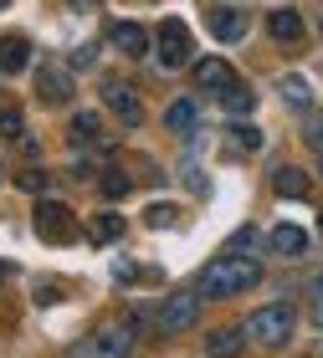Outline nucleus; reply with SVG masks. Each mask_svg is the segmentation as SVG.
<instances>
[{"label": "nucleus", "mask_w": 323, "mask_h": 358, "mask_svg": "<svg viewBox=\"0 0 323 358\" xmlns=\"http://www.w3.org/2000/svg\"><path fill=\"white\" fill-rule=\"evenodd\" d=\"M256 282H262V266H256L252 256H216V262L200 271L195 292L200 297H236V292H252Z\"/></svg>", "instance_id": "nucleus-1"}, {"label": "nucleus", "mask_w": 323, "mask_h": 358, "mask_svg": "<svg viewBox=\"0 0 323 358\" xmlns=\"http://www.w3.org/2000/svg\"><path fill=\"white\" fill-rule=\"evenodd\" d=\"M293 302H267V307H256V313L247 317V338L252 343H262V348H282L287 338H293Z\"/></svg>", "instance_id": "nucleus-2"}, {"label": "nucleus", "mask_w": 323, "mask_h": 358, "mask_svg": "<svg viewBox=\"0 0 323 358\" xmlns=\"http://www.w3.org/2000/svg\"><path fill=\"white\" fill-rule=\"evenodd\" d=\"M154 52H159V67H170V72H180V67H190V62H195V41H190V26L180 21V15L159 21Z\"/></svg>", "instance_id": "nucleus-3"}, {"label": "nucleus", "mask_w": 323, "mask_h": 358, "mask_svg": "<svg viewBox=\"0 0 323 358\" xmlns=\"http://www.w3.org/2000/svg\"><path fill=\"white\" fill-rule=\"evenodd\" d=\"M31 225H36V236L46 241V246H67V241H77V220H72V210H67V205H57V200H41V205H36V215H31Z\"/></svg>", "instance_id": "nucleus-4"}, {"label": "nucleus", "mask_w": 323, "mask_h": 358, "mask_svg": "<svg viewBox=\"0 0 323 358\" xmlns=\"http://www.w3.org/2000/svg\"><path fill=\"white\" fill-rule=\"evenodd\" d=\"M88 343H92V358H128V348H134V322H103Z\"/></svg>", "instance_id": "nucleus-5"}, {"label": "nucleus", "mask_w": 323, "mask_h": 358, "mask_svg": "<svg viewBox=\"0 0 323 358\" xmlns=\"http://www.w3.org/2000/svg\"><path fill=\"white\" fill-rule=\"evenodd\" d=\"M200 317V297H190V292H180V297L165 302V313H159V328L165 333H190Z\"/></svg>", "instance_id": "nucleus-6"}, {"label": "nucleus", "mask_w": 323, "mask_h": 358, "mask_svg": "<svg viewBox=\"0 0 323 358\" xmlns=\"http://www.w3.org/2000/svg\"><path fill=\"white\" fill-rule=\"evenodd\" d=\"M103 103H108V113H118L123 123H139L144 118V103H139V92L128 83H108L103 87Z\"/></svg>", "instance_id": "nucleus-7"}, {"label": "nucleus", "mask_w": 323, "mask_h": 358, "mask_svg": "<svg viewBox=\"0 0 323 358\" xmlns=\"http://www.w3.org/2000/svg\"><path fill=\"white\" fill-rule=\"evenodd\" d=\"M267 251L293 262V256L308 251V231H298V225H272V231H267Z\"/></svg>", "instance_id": "nucleus-8"}, {"label": "nucleus", "mask_w": 323, "mask_h": 358, "mask_svg": "<svg viewBox=\"0 0 323 358\" xmlns=\"http://www.w3.org/2000/svg\"><path fill=\"white\" fill-rule=\"evenodd\" d=\"M108 41L118 46L123 57H149V31H144V26H134V21L108 26Z\"/></svg>", "instance_id": "nucleus-9"}, {"label": "nucleus", "mask_w": 323, "mask_h": 358, "mask_svg": "<svg viewBox=\"0 0 323 358\" xmlns=\"http://www.w3.org/2000/svg\"><path fill=\"white\" fill-rule=\"evenodd\" d=\"M36 92H41V103H67V97H72L67 67H41L36 72Z\"/></svg>", "instance_id": "nucleus-10"}, {"label": "nucleus", "mask_w": 323, "mask_h": 358, "mask_svg": "<svg viewBox=\"0 0 323 358\" xmlns=\"http://www.w3.org/2000/svg\"><path fill=\"white\" fill-rule=\"evenodd\" d=\"M195 87L226 92V87H231V67H226L221 57H200V62H195Z\"/></svg>", "instance_id": "nucleus-11"}, {"label": "nucleus", "mask_w": 323, "mask_h": 358, "mask_svg": "<svg viewBox=\"0 0 323 358\" xmlns=\"http://www.w3.org/2000/svg\"><path fill=\"white\" fill-rule=\"evenodd\" d=\"M267 31H272V41H287V46H293V41H303V15L298 10H267Z\"/></svg>", "instance_id": "nucleus-12"}, {"label": "nucleus", "mask_w": 323, "mask_h": 358, "mask_svg": "<svg viewBox=\"0 0 323 358\" xmlns=\"http://www.w3.org/2000/svg\"><path fill=\"white\" fill-rule=\"evenodd\" d=\"M31 67V41L26 36H0V72H26Z\"/></svg>", "instance_id": "nucleus-13"}, {"label": "nucleus", "mask_w": 323, "mask_h": 358, "mask_svg": "<svg viewBox=\"0 0 323 358\" xmlns=\"http://www.w3.org/2000/svg\"><path fill=\"white\" fill-rule=\"evenodd\" d=\"M241 343H247V328H216L211 338H205V353L211 358H236Z\"/></svg>", "instance_id": "nucleus-14"}, {"label": "nucleus", "mask_w": 323, "mask_h": 358, "mask_svg": "<svg viewBox=\"0 0 323 358\" xmlns=\"http://www.w3.org/2000/svg\"><path fill=\"white\" fill-rule=\"evenodd\" d=\"M277 92H282L287 108H313V83H308V77H298V72H287L277 83Z\"/></svg>", "instance_id": "nucleus-15"}, {"label": "nucleus", "mask_w": 323, "mask_h": 358, "mask_svg": "<svg viewBox=\"0 0 323 358\" xmlns=\"http://www.w3.org/2000/svg\"><path fill=\"white\" fill-rule=\"evenodd\" d=\"M211 31H216V41H241V31H247V15L241 10H211Z\"/></svg>", "instance_id": "nucleus-16"}, {"label": "nucleus", "mask_w": 323, "mask_h": 358, "mask_svg": "<svg viewBox=\"0 0 323 358\" xmlns=\"http://www.w3.org/2000/svg\"><path fill=\"white\" fill-rule=\"evenodd\" d=\"M165 123H170V134H190V128L200 123V108H195V97H180V103H170Z\"/></svg>", "instance_id": "nucleus-17"}, {"label": "nucleus", "mask_w": 323, "mask_h": 358, "mask_svg": "<svg viewBox=\"0 0 323 358\" xmlns=\"http://www.w3.org/2000/svg\"><path fill=\"white\" fill-rule=\"evenodd\" d=\"M226 149H236V154H256V149H262V128H252V123H231V128H226Z\"/></svg>", "instance_id": "nucleus-18"}, {"label": "nucleus", "mask_w": 323, "mask_h": 358, "mask_svg": "<svg viewBox=\"0 0 323 358\" xmlns=\"http://www.w3.org/2000/svg\"><path fill=\"white\" fill-rule=\"evenodd\" d=\"M221 103H226V113H236V118H247V113L256 108V92H247L241 83H231V87L221 92Z\"/></svg>", "instance_id": "nucleus-19"}, {"label": "nucleus", "mask_w": 323, "mask_h": 358, "mask_svg": "<svg viewBox=\"0 0 323 358\" xmlns=\"http://www.w3.org/2000/svg\"><path fill=\"white\" fill-rule=\"evenodd\" d=\"M123 236V215H113V210H103V215H92V241L98 246H108V241Z\"/></svg>", "instance_id": "nucleus-20"}, {"label": "nucleus", "mask_w": 323, "mask_h": 358, "mask_svg": "<svg viewBox=\"0 0 323 358\" xmlns=\"http://www.w3.org/2000/svg\"><path fill=\"white\" fill-rule=\"evenodd\" d=\"M272 185H277V194H287V200H303V194H308V179H303V169H277V179H272Z\"/></svg>", "instance_id": "nucleus-21"}, {"label": "nucleus", "mask_w": 323, "mask_h": 358, "mask_svg": "<svg viewBox=\"0 0 323 358\" xmlns=\"http://www.w3.org/2000/svg\"><path fill=\"white\" fill-rule=\"evenodd\" d=\"M98 134H103L98 113H77V118H72V143H92Z\"/></svg>", "instance_id": "nucleus-22"}, {"label": "nucleus", "mask_w": 323, "mask_h": 358, "mask_svg": "<svg viewBox=\"0 0 323 358\" xmlns=\"http://www.w3.org/2000/svg\"><path fill=\"white\" fill-rule=\"evenodd\" d=\"M144 220H149L154 231H170V225H180V205H149Z\"/></svg>", "instance_id": "nucleus-23"}, {"label": "nucleus", "mask_w": 323, "mask_h": 358, "mask_svg": "<svg viewBox=\"0 0 323 358\" xmlns=\"http://www.w3.org/2000/svg\"><path fill=\"white\" fill-rule=\"evenodd\" d=\"M15 185H21V189H31V194H41L46 185H52V179H46L41 169H21V174H15Z\"/></svg>", "instance_id": "nucleus-24"}, {"label": "nucleus", "mask_w": 323, "mask_h": 358, "mask_svg": "<svg viewBox=\"0 0 323 358\" xmlns=\"http://www.w3.org/2000/svg\"><path fill=\"white\" fill-rule=\"evenodd\" d=\"M21 128H26V123H21V113H11V108L0 113V134H6V138H21Z\"/></svg>", "instance_id": "nucleus-25"}, {"label": "nucleus", "mask_w": 323, "mask_h": 358, "mask_svg": "<svg viewBox=\"0 0 323 358\" xmlns=\"http://www.w3.org/2000/svg\"><path fill=\"white\" fill-rule=\"evenodd\" d=\"M103 194H108V200H118V194H128V179H123V174H103Z\"/></svg>", "instance_id": "nucleus-26"}, {"label": "nucleus", "mask_w": 323, "mask_h": 358, "mask_svg": "<svg viewBox=\"0 0 323 358\" xmlns=\"http://www.w3.org/2000/svg\"><path fill=\"white\" fill-rule=\"evenodd\" d=\"M303 138H308V149H313V154H323V113L308 123V134H303Z\"/></svg>", "instance_id": "nucleus-27"}, {"label": "nucleus", "mask_w": 323, "mask_h": 358, "mask_svg": "<svg viewBox=\"0 0 323 358\" xmlns=\"http://www.w3.org/2000/svg\"><path fill=\"white\" fill-rule=\"evenodd\" d=\"M67 358H92V343H88V338H83V343H77V348H72Z\"/></svg>", "instance_id": "nucleus-28"}, {"label": "nucleus", "mask_w": 323, "mask_h": 358, "mask_svg": "<svg viewBox=\"0 0 323 358\" xmlns=\"http://www.w3.org/2000/svg\"><path fill=\"white\" fill-rule=\"evenodd\" d=\"M72 10H98V0H67Z\"/></svg>", "instance_id": "nucleus-29"}, {"label": "nucleus", "mask_w": 323, "mask_h": 358, "mask_svg": "<svg viewBox=\"0 0 323 358\" xmlns=\"http://www.w3.org/2000/svg\"><path fill=\"white\" fill-rule=\"evenodd\" d=\"M313 302H323V276H313Z\"/></svg>", "instance_id": "nucleus-30"}, {"label": "nucleus", "mask_w": 323, "mask_h": 358, "mask_svg": "<svg viewBox=\"0 0 323 358\" xmlns=\"http://www.w3.org/2000/svg\"><path fill=\"white\" fill-rule=\"evenodd\" d=\"M313 322H318V328H323V302H313Z\"/></svg>", "instance_id": "nucleus-31"}, {"label": "nucleus", "mask_w": 323, "mask_h": 358, "mask_svg": "<svg viewBox=\"0 0 323 358\" xmlns=\"http://www.w3.org/2000/svg\"><path fill=\"white\" fill-rule=\"evenodd\" d=\"M318 231H323V215H318Z\"/></svg>", "instance_id": "nucleus-32"}, {"label": "nucleus", "mask_w": 323, "mask_h": 358, "mask_svg": "<svg viewBox=\"0 0 323 358\" xmlns=\"http://www.w3.org/2000/svg\"><path fill=\"white\" fill-rule=\"evenodd\" d=\"M0 10H6V0H0Z\"/></svg>", "instance_id": "nucleus-33"}, {"label": "nucleus", "mask_w": 323, "mask_h": 358, "mask_svg": "<svg viewBox=\"0 0 323 358\" xmlns=\"http://www.w3.org/2000/svg\"><path fill=\"white\" fill-rule=\"evenodd\" d=\"M0 276H6V271H0Z\"/></svg>", "instance_id": "nucleus-34"}, {"label": "nucleus", "mask_w": 323, "mask_h": 358, "mask_svg": "<svg viewBox=\"0 0 323 358\" xmlns=\"http://www.w3.org/2000/svg\"><path fill=\"white\" fill-rule=\"evenodd\" d=\"M318 174H323V169H318Z\"/></svg>", "instance_id": "nucleus-35"}]
</instances>
